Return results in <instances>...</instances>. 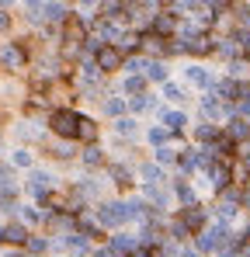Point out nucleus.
<instances>
[{
	"mask_svg": "<svg viewBox=\"0 0 250 257\" xmlns=\"http://www.w3.org/2000/svg\"><path fill=\"white\" fill-rule=\"evenodd\" d=\"M0 66H4V70H21V66H25V49L14 45V42L0 45Z\"/></svg>",
	"mask_w": 250,
	"mask_h": 257,
	"instance_id": "nucleus-5",
	"label": "nucleus"
},
{
	"mask_svg": "<svg viewBox=\"0 0 250 257\" xmlns=\"http://www.w3.org/2000/svg\"><path fill=\"white\" fill-rule=\"evenodd\" d=\"M14 164H18V167H32V153H28V150H18V153H14Z\"/></svg>",
	"mask_w": 250,
	"mask_h": 257,
	"instance_id": "nucleus-39",
	"label": "nucleus"
},
{
	"mask_svg": "<svg viewBox=\"0 0 250 257\" xmlns=\"http://www.w3.org/2000/svg\"><path fill=\"white\" fill-rule=\"evenodd\" d=\"M202 115H205L208 122H212V118H219V115H222V101H219V97H215V94H205V97H202Z\"/></svg>",
	"mask_w": 250,
	"mask_h": 257,
	"instance_id": "nucleus-16",
	"label": "nucleus"
},
{
	"mask_svg": "<svg viewBox=\"0 0 250 257\" xmlns=\"http://www.w3.org/2000/svg\"><path fill=\"white\" fill-rule=\"evenodd\" d=\"M52 157H59V160H70V157H73V150H70L66 143H59V146H52Z\"/></svg>",
	"mask_w": 250,
	"mask_h": 257,
	"instance_id": "nucleus-38",
	"label": "nucleus"
},
{
	"mask_svg": "<svg viewBox=\"0 0 250 257\" xmlns=\"http://www.w3.org/2000/svg\"><path fill=\"white\" fill-rule=\"evenodd\" d=\"M66 247H70L77 257H83L87 250H90V240H87L83 233H70V236H66Z\"/></svg>",
	"mask_w": 250,
	"mask_h": 257,
	"instance_id": "nucleus-19",
	"label": "nucleus"
},
{
	"mask_svg": "<svg viewBox=\"0 0 250 257\" xmlns=\"http://www.w3.org/2000/svg\"><path fill=\"white\" fill-rule=\"evenodd\" d=\"M83 164H87V167H101V164H104V153H101L97 146H87V150H83Z\"/></svg>",
	"mask_w": 250,
	"mask_h": 257,
	"instance_id": "nucleus-29",
	"label": "nucleus"
},
{
	"mask_svg": "<svg viewBox=\"0 0 250 257\" xmlns=\"http://www.w3.org/2000/svg\"><path fill=\"white\" fill-rule=\"evenodd\" d=\"M215 49H219L222 56H236V52H240V45L233 42V39H222V42H215Z\"/></svg>",
	"mask_w": 250,
	"mask_h": 257,
	"instance_id": "nucleus-35",
	"label": "nucleus"
},
{
	"mask_svg": "<svg viewBox=\"0 0 250 257\" xmlns=\"http://www.w3.org/2000/svg\"><path fill=\"white\" fill-rule=\"evenodd\" d=\"M146 198L157 202V205H167V191L160 188V184H150V188H146Z\"/></svg>",
	"mask_w": 250,
	"mask_h": 257,
	"instance_id": "nucleus-31",
	"label": "nucleus"
},
{
	"mask_svg": "<svg viewBox=\"0 0 250 257\" xmlns=\"http://www.w3.org/2000/svg\"><path fill=\"white\" fill-rule=\"evenodd\" d=\"M66 7L63 4H45V21H66Z\"/></svg>",
	"mask_w": 250,
	"mask_h": 257,
	"instance_id": "nucleus-28",
	"label": "nucleus"
},
{
	"mask_svg": "<svg viewBox=\"0 0 250 257\" xmlns=\"http://www.w3.org/2000/svg\"><path fill=\"white\" fill-rule=\"evenodd\" d=\"M174 191H177V198H181V205H184V209L198 205V202H195V191H191V184H188V181H177V188H174Z\"/></svg>",
	"mask_w": 250,
	"mask_h": 257,
	"instance_id": "nucleus-23",
	"label": "nucleus"
},
{
	"mask_svg": "<svg viewBox=\"0 0 250 257\" xmlns=\"http://www.w3.org/2000/svg\"><path fill=\"white\" fill-rule=\"evenodd\" d=\"M139 49H146L150 56H167L170 52V45H167V39H160V35H146V39H139Z\"/></svg>",
	"mask_w": 250,
	"mask_h": 257,
	"instance_id": "nucleus-10",
	"label": "nucleus"
},
{
	"mask_svg": "<svg viewBox=\"0 0 250 257\" xmlns=\"http://www.w3.org/2000/svg\"><path fill=\"white\" fill-rule=\"evenodd\" d=\"M177 219L184 222L188 233H202V226H205V209H202V205H191V209H184Z\"/></svg>",
	"mask_w": 250,
	"mask_h": 257,
	"instance_id": "nucleus-6",
	"label": "nucleus"
},
{
	"mask_svg": "<svg viewBox=\"0 0 250 257\" xmlns=\"http://www.w3.org/2000/svg\"><path fill=\"white\" fill-rule=\"evenodd\" d=\"M4 240L7 243H18V247H28V229L21 222H11V226H4Z\"/></svg>",
	"mask_w": 250,
	"mask_h": 257,
	"instance_id": "nucleus-13",
	"label": "nucleus"
},
{
	"mask_svg": "<svg viewBox=\"0 0 250 257\" xmlns=\"http://www.w3.org/2000/svg\"><path fill=\"white\" fill-rule=\"evenodd\" d=\"M0 240H4V226H0Z\"/></svg>",
	"mask_w": 250,
	"mask_h": 257,
	"instance_id": "nucleus-43",
	"label": "nucleus"
},
{
	"mask_svg": "<svg viewBox=\"0 0 250 257\" xmlns=\"http://www.w3.org/2000/svg\"><path fill=\"white\" fill-rule=\"evenodd\" d=\"M125 94H132V97L146 94V77H129L125 80Z\"/></svg>",
	"mask_w": 250,
	"mask_h": 257,
	"instance_id": "nucleus-27",
	"label": "nucleus"
},
{
	"mask_svg": "<svg viewBox=\"0 0 250 257\" xmlns=\"http://www.w3.org/2000/svg\"><path fill=\"white\" fill-rule=\"evenodd\" d=\"M94 257H118V254H115V250H108V247H104V250H94Z\"/></svg>",
	"mask_w": 250,
	"mask_h": 257,
	"instance_id": "nucleus-42",
	"label": "nucleus"
},
{
	"mask_svg": "<svg viewBox=\"0 0 250 257\" xmlns=\"http://www.w3.org/2000/svg\"><path fill=\"white\" fill-rule=\"evenodd\" d=\"M174 160H177V150H170V146H160V150H157V167L174 164Z\"/></svg>",
	"mask_w": 250,
	"mask_h": 257,
	"instance_id": "nucleus-32",
	"label": "nucleus"
},
{
	"mask_svg": "<svg viewBox=\"0 0 250 257\" xmlns=\"http://www.w3.org/2000/svg\"><path fill=\"white\" fill-rule=\"evenodd\" d=\"M146 136H150V143H153L157 150H160V146H164L167 139H170V132H167L164 125H153V128H150V132H146Z\"/></svg>",
	"mask_w": 250,
	"mask_h": 257,
	"instance_id": "nucleus-30",
	"label": "nucleus"
},
{
	"mask_svg": "<svg viewBox=\"0 0 250 257\" xmlns=\"http://www.w3.org/2000/svg\"><path fill=\"white\" fill-rule=\"evenodd\" d=\"M111 177H115V184H122V188L132 184V174L125 171V167H111Z\"/></svg>",
	"mask_w": 250,
	"mask_h": 257,
	"instance_id": "nucleus-34",
	"label": "nucleus"
},
{
	"mask_svg": "<svg viewBox=\"0 0 250 257\" xmlns=\"http://www.w3.org/2000/svg\"><path fill=\"white\" fill-rule=\"evenodd\" d=\"M94 63H97V70H101V73H111V70L125 66V56L118 52V45H104V49L94 56Z\"/></svg>",
	"mask_w": 250,
	"mask_h": 257,
	"instance_id": "nucleus-4",
	"label": "nucleus"
},
{
	"mask_svg": "<svg viewBox=\"0 0 250 257\" xmlns=\"http://www.w3.org/2000/svg\"><path fill=\"white\" fill-rule=\"evenodd\" d=\"M49 128H52L56 136H63V139H77L80 115H77V111H70V108H56V111L49 115Z\"/></svg>",
	"mask_w": 250,
	"mask_h": 257,
	"instance_id": "nucleus-1",
	"label": "nucleus"
},
{
	"mask_svg": "<svg viewBox=\"0 0 250 257\" xmlns=\"http://www.w3.org/2000/svg\"><path fill=\"white\" fill-rule=\"evenodd\" d=\"M136 247H139V240L136 236H129V233H115L111 240H108V250H115V254H136Z\"/></svg>",
	"mask_w": 250,
	"mask_h": 257,
	"instance_id": "nucleus-9",
	"label": "nucleus"
},
{
	"mask_svg": "<svg viewBox=\"0 0 250 257\" xmlns=\"http://www.w3.org/2000/svg\"><path fill=\"white\" fill-rule=\"evenodd\" d=\"M195 139H202V143L212 146V143L219 139V128L212 125V122H202V125H195Z\"/></svg>",
	"mask_w": 250,
	"mask_h": 257,
	"instance_id": "nucleus-21",
	"label": "nucleus"
},
{
	"mask_svg": "<svg viewBox=\"0 0 250 257\" xmlns=\"http://www.w3.org/2000/svg\"><path fill=\"white\" fill-rule=\"evenodd\" d=\"M125 108H129V104H125L122 97H115V94L104 101V111H108V115H115V118H125Z\"/></svg>",
	"mask_w": 250,
	"mask_h": 257,
	"instance_id": "nucleus-25",
	"label": "nucleus"
},
{
	"mask_svg": "<svg viewBox=\"0 0 250 257\" xmlns=\"http://www.w3.org/2000/svg\"><path fill=\"white\" fill-rule=\"evenodd\" d=\"M215 215H219V222L226 226L229 219H236V202H233V198H222V202L215 205Z\"/></svg>",
	"mask_w": 250,
	"mask_h": 257,
	"instance_id": "nucleus-20",
	"label": "nucleus"
},
{
	"mask_svg": "<svg viewBox=\"0 0 250 257\" xmlns=\"http://www.w3.org/2000/svg\"><path fill=\"white\" fill-rule=\"evenodd\" d=\"M63 42H66V56H73L77 45L87 42V25H83V18L70 14V18L63 21Z\"/></svg>",
	"mask_w": 250,
	"mask_h": 257,
	"instance_id": "nucleus-2",
	"label": "nucleus"
},
{
	"mask_svg": "<svg viewBox=\"0 0 250 257\" xmlns=\"http://www.w3.org/2000/svg\"><path fill=\"white\" fill-rule=\"evenodd\" d=\"M7 28H11V18H7V14L0 11V32H7Z\"/></svg>",
	"mask_w": 250,
	"mask_h": 257,
	"instance_id": "nucleus-41",
	"label": "nucleus"
},
{
	"mask_svg": "<svg viewBox=\"0 0 250 257\" xmlns=\"http://www.w3.org/2000/svg\"><path fill=\"white\" fill-rule=\"evenodd\" d=\"M129 108H132V111H150V108H157V97L139 94V97H132V101H129Z\"/></svg>",
	"mask_w": 250,
	"mask_h": 257,
	"instance_id": "nucleus-26",
	"label": "nucleus"
},
{
	"mask_svg": "<svg viewBox=\"0 0 250 257\" xmlns=\"http://www.w3.org/2000/svg\"><path fill=\"white\" fill-rule=\"evenodd\" d=\"M77 139H83V143H90V146H94V139H97V122H94V118H83V115H80Z\"/></svg>",
	"mask_w": 250,
	"mask_h": 257,
	"instance_id": "nucleus-18",
	"label": "nucleus"
},
{
	"mask_svg": "<svg viewBox=\"0 0 250 257\" xmlns=\"http://www.w3.org/2000/svg\"><path fill=\"white\" fill-rule=\"evenodd\" d=\"M97 222L108 226V229H115V226L129 222V215H125V202H108V205H101V209H97Z\"/></svg>",
	"mask_w": 250,
	"mask_h": 257,
	"instance_id": "nucleus-3",
	"label": "nucleus"
},
{
	"mask_svg": "<svg viewBox=\"0 0 250 257\" xmlns=\"http://www.w3.org/2000/svg\"><path fill=\"white\" fill-rule=\"evenodd\" d=\"M45 247H49V243H45L42 236H28V250H32V254H42Z\"/></svg>",
	"mask_w": 250,
	"mask_h": 257,
	"instance_id": "nucleus-37",
	"label": "nucleus"
},
{
	"mask_svg": "<svg viewBox=\"0 0 250 257\" xmlns=\"http://www.w3.org/2000/svg\"><path fill=\"white\" fill-rule=\"evenodd\" d=\"M139 177H143L146 188H150V184H164V171H160L157 164H143V167H139Z\"/></svg>",
	"mask_w": 250,
	"mask_h": 257,
	"instance_id": "nucleus-17",
	"label": "nucleus"
},
{
	"mask_svg": "<svg viewBox=\"0 0 250 257\" xmlns=\"http://www.w3.org/2000/svg\"><path fill=\"white\" fill-rule=\"evenodd\" d=\"M115 132L125 136V139H132V136L139 132V122H136V118H115Z\"/></svg>",
	"mask_w": 250,
	"mask_h": 257,
	"instance_id": "nucleus-24",
	"label": "nucleus"
},
{
	"mask_svg": "<svg viewBox=\"0 0 250 257\" xmlns=\"http://www.w3.org/2000/svg\"><path fill=\"white\" fill-rule=\"evenodd\" d=\"M18 136L21 139H39V128L32 125V122H25V125H18Z\"/></svg>",
	"mask_w": 250,
	"mask_h": 257,
	"instance_id": "nucleus-36",
	"label": "nucleus"
},
{
	"mask_svg": "<svg viewBox=\"0 0 250 257\" xmlns=\"http://www.w3.org/2000/svg\"><path fill=\"white\" fill-rule=\"evenodd\" d=\"M208 181H212V188L215 191H226L229 188V164H208Z\"/></svg>",
	"mask_w": 250,
	"mask_h": 257,
	"instance_id": "nucleus-8",
	"label": "nucleus"
},
{
	"mask_svg": "<svg viewBox=\"0 0 250 257\" xmlns=\"http://www.w3.org/2000/svg\"><path fill=\"white\" fill-rule=\"evenodd\" d=\"M226 136H229L233 143H243V139H250V122H243V118H229Z\"/></svg>",
	"mask_w": 250,
	"mask_h": 257,
	"instance_id": "nucleus-14",
	"label": "nucleus"
},
{
	"mask_svg": "<svg viewBox=\"0 0 250 257\" xmlns=\"http://www.w3.org/2000/svg\"><path fill=\"white\" fill-rule=\"evenodd\" d=\"M247 184H250V181H247Z\"/></svg>",
	"mask_w": 250,
	"mask_h": 257,
	"instance_id": "nucleus-44",
	"label": "nucleus"
},
{
	"mask_svg": "<svg viewBox=\"0 0 250 257\" xmlns=\"http://www.w3.org/2000/svg\"><path fill=\"white\" fill-rule=\"evenodd\" d=\"M164 97H167V101H174V104H181V101H184V90L174 87V84H164Z\"/></svg>",
	"mask_w": 250,
	"mask_h": 257,
	"instance_id": "nucleus-33",
	"label": "nucleus"
},
{
	"mask_svg": "<svg viewBox=\"0 0 250 257\" xmlns=\"http://www.w3.org/2000/svg\"><path fill=\"white\" fill-rule=\"evenodd\" d=\"M21 215H25L28 222H39V219H42V212H39V209H32V205H25V209H21Z\"/></svg>",
	"mask_w": 250,
	"mask_h": 257,
	"instance_id": "nucleus-40",
	"label": "nucleus"
},
{
	"mask_svg": "<svg viewBox=\"0 0 250 257\" xmlns=\"http://www.w3.org/2000/svg\"><path fill=\"white\" fill-rule=\"evenodd\" d=\"M146 80H157V84H167V66L160 59H150V66H146Z\"/></svg>",
	"mask_w": 250,
	"mask_h": 257,
	"instance_id": "nucleus-22",
	"label": "nucleus"
},
{
	"mask_svg": "<svg viewBox=\"0 0 250 257\" xmlns=\"http://www.w3.org/2000/svg\"><path fill=\"white\" fill-rule=\"evenodd\" d=\"M28 188H32V195H35V198H45V195L52 191V174L32 171V177H28Z\"/></svg>",
	"mask_w": 250,
	"mask_h": 257,
	"instance_id": "nucleus-7",
	"label": "nucleus"
},
{
	"mask_svg": "<svg viewBox=\"0 0 250 257\" xmlns=\"http://www.w3.org/2000/svg\"><path fill=\"white\" fill-rule=\"evenodd\" d=\"M174 32H177V18H174V14H157V18H153V35L167 39V35H174Z\"/></svg>",
	"mask_w": 250,
	"mask_h": 257,
	"instance_id": "nucleus-11",
	"label": "nucleus"
},
{
	"mask_svg": "<svg viewBox=\"0 0 250 257\" xmlns=\"http://www.w3.org/2000/svg\"><path fill=\"white\" fill-rule=\"evenodd\" d=\"M160 122H164V128L170 132V136H177L181 128L188 125V115H184V111H164V115H160Z\"/></svg>",
	"mask_w": 250,
	"mask_h": 257,
	"instance_id": "nucleus-12",
	"label": "nucleus"
},
{
	"mask_svg": "<svg viewBox=\"0 0 250 257\" xmlns=\"http://www.w3.org/2000/svg\"><path fill=\"white\" fill-rule=\"evenodd\" d=\"M184 77H188L195 87H212V84H215V80H212V73H208L205 66H188V70H184Z\"/></svg>",
	"mask_w": 250,
	"mask_h": 257,
	"instance_id": "nucleus-15",
	"label": "nucleus"
}]
</instances>
